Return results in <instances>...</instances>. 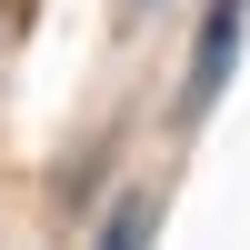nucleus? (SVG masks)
I'll use <instances>...</instances> for the list:
<instances>
[{
	"label": "nucleus",
	"mask_w": 250,
	"mask_h": 250,
	"mask_svg": "<svg viewBox=\"0 0 250 250\" xmlns=\"http://www.w3.org/2000/svg\"><path fill=\"white\" fill-rule=\"evenodd\" d=\"M240 30H250V0H210L200 10V40H190V80H180V120H200L240 70Z\"/></svg>",
	"instance_id": "1"
},
{
	"label": "nucleus",
	"mask_w": 250,
	"mask_h": 250,
	"mask_svg": "<svg viewBox=\"0 0 250 250\" xmlns=\"http://www.w3.org/2000/svg\"><path fill=\"white\" fill-rule=\"evenodd\" d=\"M150 220H160L150 190H120L110 210H100V240H90V250H150Z\"/></svg>",
	"instance_id": "2"
},
{
	"label": "nucleus",
	"mask_w": 250,
	"mask_h": 250,
	"mask_svg": "<svg viewBox=\"0 0 250 250\" xmlns=\"http://www.w3.org/2000/svg\"><path fill=\"white\" fill-rule=\"evenodd\" d=\"M120 10H130V20H140V10H160V0H120Z\"/></svg>",
	"instance_id": "3"
}]
</instances>
